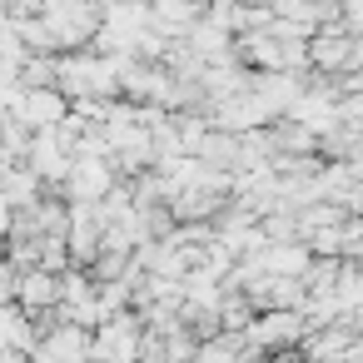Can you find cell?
<instances>
[{"instance_id":"8","label":"cell","mask_w":363,"mask_h":363,"mask_svg":"<svg viewBox=\"0 0 363 363\" xmlns=\"http://www.w3.org/2000/svg\"><path fill=\"white\" fill-rule=\"evenodd\" d=\"M16 289H21V269L11 259H0V303H16Z\"/></svg>"},{"instance_id":"7","label":"cell","mask_w":363,"mask_h":363,"mask_svg":"<svg viewBox=\"0 0 363 363\" xmlns=\"http://www.w3.org/2000/svg\"><path fill=\"white\" fill-rule=\"evenodd\" d=\"M40 174L30 169V164H0V194H6L16 209H30L35 199H40Z\"/></svg>"},{"instance_id":"9","label":"cell","mask_w":363,"mask_h":363,"mask_svg":"<svg viewBox=\"0 0 363 363\" xmlns=\"http://www.w3.org/2000/svg\"><path fill=\"white\" fill-rule=\"evenodd\" d=\"M343 164H348L353 174H363V135H353V145H348V155H343Z\"/></svg>"},{"instance_id":"6","label":"cell","mask_w":363,"mask_h":363,"mask_svg":"<svg viewBox=\"0 0 363 363\" xmlns=\"http://www.w3.org/2000/svg\"><path fill=\"white\" fill-rule=\"evenodd\" d=\"M16 298L30 308V318L55 313V303H60V274H55V269H45V264L21 269V289H16Z\"/></svg>"},{"instance_id":"2","label":"cell","mask_w":363,"mask_h":363,"mask_svg":"<svg viewBox=\"0 0 363 363\" xmlns=\"http://www.w3.org/2000/svg\"><path fill=\"white\" fill-rule=\"evenodd\" d=\"M70 160H75V150L55 135V125H45V130L30 135V155H26V164L40 174V184H65Z\"/></svg>"},{"instance_id":"1","label":"cell","mask_w":363,"mask_h":363,"mask_svg":"<svg viewBox=\"0 0 363 363\" xmlns=\"http://www.w3.org/2000/svg\"><path fill=\"white\" fill-rule=\"evenodd\" d=\"M308 333L303 308H259V318L244 323V343L254 353H274V348H298V338Z\"/></svg>"},{"instance_id":"5","label":"cell","mask_w":363,"mask_h":363,"mask_svg":"<svg viewBox=\"0 0 363 363\" xmlns=\"http://www.w3.org/2000/svg\"><path fill=\"white\" fill-rule=\"evenodd\" d=\"M65 110H70V100L55 90V85H26V95H21V105L11 110L21 125H30V130H45V125H55V120H65Z\"/></svg>"},{"instance_id":"4","label":"cell","mask_w":363,"mask_h":363,"mask_svg":"<svg viewBox=\"0 0 363 363\" xmlns=\"http://www.w3.org/2000/svg\"><path fill=\"white\" fill-rule=\"evenodd\" d=\"M348 60H353V35L343 30V21L318 26V30L308 35V65H313L318 75H338V70H348Z\"/></svg>"},{"instance_id":"10","label":"cell","mask_w":363,"mask_h":363,"mask_svg":"<svg viewBox=\"0 0 363 363\" xmlns=\"http://www.w3.org/2000/svg\"><path fill=\"white\" fill-rule=\"evenodd\" d=\"M11 219H16V204H11L6 194H0V234H6V229H11Z\"/></svg>"},{"instance_id":"3","label":"cell","mask_w":363,"mask_h":363,"mask_svg":"<svg viewBox=\"0 0 363 363\" xmlns=\"http://www.w3.org/2000/svg\"><path fill=\"white\" fill-rule=\"evenodd\" d=\"M115 189V164L110 155H75L70 174H65V194L70 199H105Z\"/></svg>"}]
</instances>
